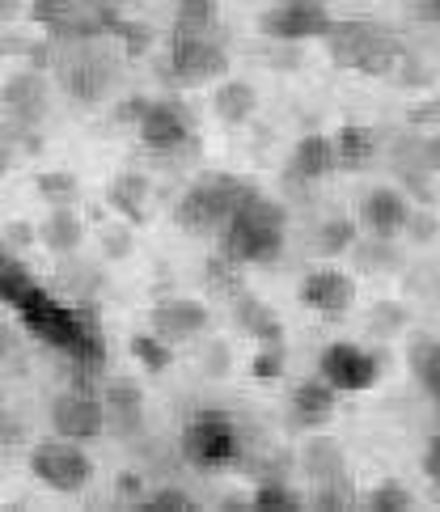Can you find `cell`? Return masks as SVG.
I'll use <instances>...</instances> for the list:
<instances>
[{
    "label": "cell",
    "mask_w": 440,
    "mask_h": 512,
    "mask_svg": "<svg viewBox=\"0 0 440 512\" xmlns=\"http://www.w3.org/2000/svg\"><path fill=\"white\" fill-rule=\"evenodd\" d=\"M284 237H288V216L275 199L250 191L242 199V208L229 216V225L220 229V254L237 267L250 263H275L284 254Z\"/></svg>",
    "instance_id": "1"
},
{
    "label": "cell",
    "mask_w": 440,
    "mask_h": 512,
    "mask_svg": "<svg viewBox=\"0 0 440 512\" xmlns=\"http://www.w3.org/2000/svg\"><path fill=\"white\" fill-rule=\"evenodd\" d=\"M322 43L330 47V60L339 68L364 72V77H385V72H394L407 60L398 34H390L377 22H335V30H330Z\"/></svg>",
    "instance_id": "2"
},
{
    "label": "cell",
    "mask_w": 440,
    "mask_h": 512,
    "mask_svg": "<svg viewBox=\"0 0 440 512\" xmlns=\"http://www.w3.org/2000/svg\"><path fill=\"white\" fill-rule=\"evenodd\" d=\"M254 187L237 182L229 174H204L199 182H191L187 191L178 199V225L191 229V233H216L229 225V216L242 208V199L250 195Z\"/></svg>",
    "instance_id": "3"
},
{
    "label": "cell",
    "mask_w": 440,
    "mask_h": 512,
    "mask_svg": "<svg viewBox=\"0 0 440 512\" xmlns=\"http://www.w3.org/2000/svg\"><path fill=\"white\" fill-rule=\"evenodd\" d=\"M30 474L39 479L47 491H60V496H77L94 479V457L81 449V441H68V436H51L30 449Z\"/></svg>",
    "instance_id": "4"
},
{
    "label": "cell",
    "mask_w": 440,
    "mask_h": 512,
    "mask_svg": "<svg viewBox=\"0 0 440 512\" xmlns=\"http://www.w3.org/2000/svg\"><path fill=\"white\" fill-rule=\"evenodd\" d=\"M335 30V17L322 0H280L259 13V34L271 43H309V39H326Z\"/></svg>",
    "instance_id": "5"
},
{
    "label": "cell",
    "mask_w": 440,
    "mask_h": 512,
    "mask_svg": "<svg viewBox=\"0 0 440 512\" xmlns=\"http://www.w3.org/2000/svg\"><path fill=\"white\" fill-rule=\"evenodd\" d=\"M178 449H182V457H187L195 470H220V466H229L237 457L242 441H237V428L229 424L225 415L204 411V415H195L191 424L182 428Z\"/></svg>",
    "instance_id": "6"
},
{
    "label": "cell",
    "mask_w": 440,
    "mask_h": 512,
    "mask_svg": "<svg viewBox=\"0 0 440 512\" xmlns=\"http://www.w3.org/2000/svg\"><path fill=\"white\" fill-rule=\"evenodd\" d=\"M225 72H229V56L216 39H170L161 77L174 85H208V81H225Z\"/></svg>",
    "instance_id": "7"
},
{
    "label": "cell",
    "mask_w": 440,
    "mask_h": 512,
    "mask_svg": "<svg viewBox=\"0 0 440 512\" xmlns=\"http://www.w3.org/2000/svg\"><path fill=\"white\" fill-rule=\"evenodd\" d=\"M136 132H140V144L149 153L170 157V153H182L195 140V119L178 98H157V102H149V111H144V119L136 123Z\"/></svg>",
    "instance_id": "8"
},
{
    "label": "cell",
    "mask_w": 440,
    "mask_h": 512,
    "mask_svg": "<svg viewBox=\"0 0 440 512\" xmlns=\"http://www.w3.org/2000/svg\"><path fill=\"white\" fill-rule=\"evenodd\" d=\"M106 402L102 394L94 390H64L55 394L51 402V428L55 436H68V441H98V436L106 432Z\"/></svg>",
    "instance_id": "9"
},
{
    "label": "cell",
    "mask_w": 440,
    "mask_h": 512,
    "mask_svg": "<svg viewBox=\"0 0 440 512\" xmlns=\"http://www.w3.org/2000/svg\"><path fill=\"white\" fill-rule=\"evenodd\" d=\"M318 373L339 394H364L381 381V360L373 352H364V347H356V343H330L322 352V360H318Z\"/></svg>",
    "instance_id": "10"
},
{
    "label": "cell",
    "mask_w": 440,
    "mask_h": 512,
    "mask_svg": "<svg viewBox=\"0 0 440 512\" xmlns=\"http://www.w3.org/2000/svg\"><path fill=\"white\" fill-rule=\"evenodd\" d=\"M297 301L305 309H314L318 318L339 322L347 309L356 305V280L347 276L343 267H314V271H305V276H301Z\"/></svg>",
    "instance_id": "11"
},
{
    "label": "cell",
    "mask_w": 440,
    "mask_h": 512,
    "mask_svg": "<svg viewBox=\"0 0 440 512\" xmlns=\"http://www.w3.org/2000/svg\"><path fill=\"white\" fill-rule=\"evenodd\" d=\"M208 305L195 301V297H165L149 309V326L165 339V343H187V339H199L208 331Z\"/></svg>",
    "instance_id": "12"
},
{
    "label": "cell",
    "mask_w": 440,
    "mask_h": 512,
    "mask_svg": "<svg viewBox=\"0 0 440 512\" xmlns=\"http://www.w3.org/2000/svg\"><path fill=\"white\" fill-rule=\"evenodd\" d=\"M356 221L369 229V237H394V233L407 229L411 204H407V195L394 191V187H373V191H364Z\"/></svg>",
    "instance_id": "13"
},
{
    "label": "cell",
    "mask_w": 440,
    "mask_h": 512,
    "mask_svg": "<svg viewBox=\"0 0 440 512\" xmlns=\"http://www.w3.org/2000/svg\"><path fill=\"white\" fill-rule=\"evenodd\" d=\"M292 424H297L301 432H318L326 428L330 419H335V407H339V390L330 386V381L318 373V377H309L301 381L297 390H292Z\"/></svg>",
    "instance_id": "14"
},
{
    "label": "cell",
    "mask_w": 440,
    "mask_h": 512,
    "mask_svg": "<svg viewBox=\"0 0 440 512\" xmlns=\"http://www.w3.org/2000/svg\"><path fill=\"white\" fill-rule=\"evenodd\" d=\"M339 170V153H335V136H322V132H309L297 140L292 149V161H288V174L301 178V182H318V178H330Z\"/></svg>",
    "instance_id": "15"
},
{
    "label": "cell",
    "mask_w": 440,
    "mask_h": 512,
    "mask_svg": "<svg viewBox=\"0 0 440 512\" xmlns=\"http://www.w3.org/2000/svg\"><path fill=\"white\" fill-rule=\"evenodd\" d=\"M233 326L242 335H250L254 343H284L280 314H275L267 301L250 297V292H237V297H233Z\"/></svg>",
    "instance_id": "16"
},
{
    "label": "cell",
    "mask_w": 440,
    "mask_h": 512,
    "mask_svg": "<svg viewBox=\"0 0 440 512\" xmlns=\"http://www.w3.org/2000/svg\"><path fill=\"white\" fill-rule=\"evenodd\" d=\"M60 81L72 98H81V102H98L106 89H110V64L98 60V56H89V51H81L77 60H68L60 68Z\"/></svg>",
    "instance_id": "17"
},
{
    "label": "cell",
    "mask_w": 440,
    "mask_h": 512,
    "mask_svg": "<svg viewBox=\"0 0 440 512\" xmlns=\"http://www.w3.org/2000/svg\"><path fill=\"white\" fill-rule=\"evenodd\" d=\"M85 242V221L77 216V208H51L39 225V246L51 250L55 259H68L77 254Z\"/></svg>",
    "instance_id": "18"
},
{
    "label": "cell",
    "mask_w": 440,
    "mask_h": 512,
    "mask_svg": "<svg viewBox=\"0 0 440 512\" xmlns=\"http://www.w3.org/2000/svg\"><path fill=\"white\" fill-rule=\"evenodd\" d=\"M106 204L115 208L127 225H144L149 221V178L136 174V170L119 174L115 182H110V191H106Z\"/></svg>",
    "instance_id": "19"
},
{
    "label": "cell",
    "mask_w": 440,
    "mask_h": 512,
    "mask_svg": "<svg viewBox=\"0 0 440 512\" xmlns=\"http://www.w3.org/2000/svg\"><path fill=\"white\" fill-rule=\"evenodd\" d=\"M301 470L314 483H330V479H347V457L343 445L330 441V436H309L301 445Z\"/></svg>",
    "instance_id": "20"
},
{
    "label": "cell",
    "mask_w": 440,
    "mask_h": 512,
    "mask_svg": "<svg viewBox=\"0 0 440 512\" xmlns=\"http://www.w3.org/2000/svg\"><path fill=\"white\" fill-rule=\"evenodd\" d=\"M212 111L220 123L229 127H242L254 119V111H259V94H254L250 81H220L212 89Z\"/></svg>",
    "instance_id": "21"
},
{
    "label": "cell",
    "mask_w": 440,
    "mask_h": 512,
    "mask_svg": "<svg viewBox=\"0 0 440 512\" xmlns=\"http://www.w3.org/2000/svg\"><path fill=\"white\" fill-rule=\"evenodd\" d=\"M43 98H47V85L39 72H13V77L5 81V106H9V115L13 119H39L43 115Z\"/></svg>",
    "instance_id": "22"
},
{
    "label": "cell",
    "mask_w": 440,
    "mask_h": 512,
    "mask_svg": "<svg viewBox=\"0 0 440 512\" xmlns=\"http://www.w3.org/2000/svg\"><path fill=\"white\" fill-rule=\"evenodd\" d=\"M335 136V153H339V170H364L377 157V132L364 123H343Z\"/></svg>",
    "instance_id": "23"
},
{
    "label": "cell",
    "mask_w": 440,
    "mask_h": 512,
    "mask_svg": "<svg viewBox=\"0 0 440 512\" xmlns=\"http://www.w3.org/2000/svg\"><path fill=\"white\" fill-rule=\"evenodd\" d=\"M220 26V0H178L174 5V39H212Z\"/></svg>",
    "instance_id": "24"
},
{
    "label": "cell",
    "mask_w": 440,
    "mask_h": 512,
    "mask_svg": "<svg viewBox=\"0 0 440 512\" xmlns=\"http://www.w3.org/2000/svg\"><path fill=\"white\" fill-rule=\"evenodd\" d=\"M106 419H110V428H119V432H132L140 428V419H144V394L136 386H127V381H110L106 394Z\"/></svg>",
    "instance_id": "25"
},
{
    "label": "cell",
    "mask_w": 440,
    "mask_h": 512,
    "mask_svg": "<svg viewBox=\"0 0 440 512\" xmlns=\"http://www.w3.org/2000/svg\"><path fill=\"white\" fill-rule=\"evenodd\" d=\"M356 225L352 216H330V221L318 225V237H314V250L322 259H343L347 250H356Z\"/></svg>",
    "instance_id": "26"
},
{
    "label": "cell",
    "mask_w": 440,
    "mask_h": 512,
    "mask_svg": "<svg viewBox=\"0 0 440 512\" xmlns=\"http://www.w3.org/2000/svg\"><path fill=\"white\" fill-rule=\"evenodd\" d=\"M411 373H415V381L424 386L432 398H440V339H415L411 343Z\"/></svg>",
    "instance_id": "27"
},
{
    "label": "cell",
    "mask_w": 440,
    "mask_h": 512,
    "mask_svg": "<svg viewBox=\"0 0 440 512\" xmlns=\"http://www.w3.org/2000/svg\"><path fill=\"white\" fill-rule=\"evenodd\" d=\"M127 352H132L140 360V369H149V373H165L174 364V343H165L157 331L132 335V339H127Z\"/></svg>",
    "instance_id": "28"
},
{
    "label": "cell",
    "mask_w": 440,
    "mask_h": 512,
    "mask_svg": "<svg viewBox=\"0 0 440 512\" xmlns=\"http://www.w3.org/2000/svg\"><path fill=\"white\" fill-rule=\"evenodd\" d=\"M309 500L297 496L288 483L280 479H263L259 487H254V496H250V508H263V512H292V508H305Z\"/></svg>",
    "instance_id": "29"
},
{
    "label": "cell",
    "mask_w": 440,
    "mask_h": 512,
    "mask_svg": "<svg viewBox=\"0 0 440 512\" xmlns=\"http://www.w3.org/2000/svg\"><path fill=\"white\" fill-rule=\"evenodd\" d=\"M34 191H39L51 208H72L77 204V178H72L68 170H43L39 178H34Z\"/></svg>",
    "instance_id": "30"
},
{
    "label": "cell",
    "mask_w": 440,
    "mask_h": 512,
    "mask_svg": "<svg viewBox=\"0 0 440 512\" xmlns=\"http://www.w3.org/2000/svg\"><path fill=\"white\" fill-rule=\"evenodd\" d=\"M284 364H288L284 343H259V352L250 356V377L267 386V381H280L284 377Z\"/></svg>",
    "instance_id": "31"
},
{
    "label": "cell",
    "mask_w": 440,
    "mask_h": 512,
    "mask_svg": "<svg viewBox=\"0 0 440 512\" xmlns=\"http://www.w3.org/2000/svg\"><path fill=\"white\" fill-rule=\"evenodd\" d=\"M34 288H39V284L30 280L26 263H22V259H13V254H9V259H5V271H0V292H5V301H9V305H22Z\"/></svg>",
    "instance_id": "32"
},
{
    "label": "cell",
    "mask_w": 440,
    "mask_h": 512,
    "mask_svg": "<svg viewBox=\"0 0 440 512\" xmlns=\"http://www.w3.org/2000/svg\"><path fill=\"white\" fill-rule=\"evenodd\" d=\"M364 508H373V512H407V508H415V496L402 483H381V487H373L369 496H364Z\"/></svg>",
    "instance_id": "33"
},
{
    "label": "cell",
    "mask_w": 440,
    "mask_h": 512,
    "mask_svg": "<svg viewBox=\"0 0 440 512\" xmlns=\"http://www.w3.org/2000/svg\"><path fill=\"white\" fill-rule=\"evenodd\" d=\"M356 491L347 487V479H330V483H314L309 491V508H352Z\"/></svg>",
    "instance_id": "34"
},
{
    "label": "cell",
    "mask_w": 440,
    "mask_h": 512,
    "mask_svg": "<svg viewBox=\"0 0 440 512\" xmlns=\"http://www.w3.org/2000/svg\"><path fill=\"white\" fill-rule=\"evenodd\" d=\"M140 508H149V512H191L195 500H191L182 487H157V491H149V496H144Z\"/></svg>",
    "instance_id": "35"
},
{
    "label": "cell",
    "mask_w": 440,
    "mask_h": 512,
    "mask_svg": "<svg viewBox=\"0 0 440 512\" xmlns=\"http://www.w3.org/2000/svg\"><path fill=\"white\" fill-rule=\"evenodd\" d=\"M115 496H119V504H127V508H140L144 496H149V487H144V474H140V470H119V474H115Z\"/></svg>",
    "instance_id": "36"
},
{
    "label": "cell",
    "mask_w": 440,
    "mask_h": 512,
    "mask_svg": "<svg viewBox=\"0 0 440 512\" xmlns=\"http://www.w3.org/2000/svg\"><path fill=\"white\" fill-rule=\"evenodd\" d=\"M411 237L415 246H428V242H436V233H440V221L432 212H419V208H411V221H407V229H402Z\"/></svg>",
    "instance_id": "37"
},
{
    "label": "cell",
    "mask_w": 440,
    "mask_h": 512,
    "mask_svg": "<svg viewBox=\"0 0 440 512\" xmlns=\"http://www.w3.org/2000/svg\"><path fill=\"white\" fill-rule=\"evenodd\" d=\"M415 170L424 174H440V132H428L415 144Z\"/></svg>",
    "instance_id": "38"
},
{
    "label": "cell",
    "mask_w": 440,
    "mask_h": 512,
    "mask_svg": "<svg viewBox=\"0 0 440 512\" xmlns=\"http://www.w3.org/2000/svg\"><path fill=\"white\" fill-rule=\"evenodd\" d=\"M102 254L106 259H127L132 254V237H127V229H102Z\"/></svg>",
    "instance_id": "39"
},
{
    "label": "cell",
    "mask_w": 440,
    "mask_h": 512,
    "mask_svg": "<svg viewBox=\"0 0 440 512\" xmlns=\"http://www.w3.org/2000/svg\"><path fill=\"white\" fill-rule=\"evenodd\" d=\"M204 373H212V377H225L229 373V347L225 343H208V352H204Z\"/></svg>",
    "instance_id": "40"
},
{
    "label": "cell",
    "mask_w": 440,
    "mask_h": 512,
    "mask_svg": "<svg viewBox=\"0 0 440 512\" xmlns=\"http://www.w3.org/2000/svg\"><path fill=\"white\" fill-rule=\"evenodd\" d=\"M424 474L440 487V432L428 436V445H424Z\"/></svg>",
    "instance_id": "41"
},
{
    "label": "cell",
    "mask_w": 440,
    "mask_h": 512,
    "mask_svg": "<svg viewBox=\"0 0 440 512\" xmlns=\"http://www.w3.org/2000/svg\"><path fill=\"white\" fill-rule=\"evenodd\" d=\"M5 242H9V246H30V242H39V229H30L26 221H13V225L5 229Z\"/></svg>",
    "instance_id": "42"
},
{
    "label": "cell",
    "mask_w": 440,
    "mask_h": 512,
    "mask_svg": "<svg viewBox=\"0 0 440 512\" xmlns=\"http://www.w3.org/2000/svg\"><path fill=\"white\" fill-rule=\"evenodd\" d=\"M411 127H424V123H440V102H424V106H415V111H407Z\"/></svg>",
    "instance_id": "43"
},
{
    "label": "cell",
    "mask_w": 440,
    "mask_h": 512,
    "mask_svg": "<svg viewBox=\"0 0 440 512\" xmlns=\"http://www.w3.org/2000/svg\"><path fill=\"white\" fill-rule=\"evenodd\" d=\"M419 13L432 17V22H440V0H419Z\"/></svg>",
    "instance_id": "44"
},
{
    "label": "cell",
    "mask_w": 440,
    "mask_h": 512,
    "mask_svg": "<svg viewBox=\"0 0 440 512\" xmlns=\"http://www.w3.org/2000/svg\"><path fill=\"white\" fill-rule=\"evenodd\" d=\"M436 415H440V398H436Z\"/></svg>",
    "instance_id": "45"
}]
</instances>
